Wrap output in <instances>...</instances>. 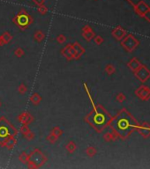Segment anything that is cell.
<instances>
[{"label": "cell", "mask_w": 150, "mask_h": 169, "mask_svg": "<svg viewBox=\"0 0 150 169\" xmlns=\"http://www.w3.org/2000/svg\"><path fill=\"white\" fill-rule=\"evenodd\" d=\"M83 86L93 106V110L85 117V122L88 123L97 132H102L107 125L110 124L112 117L103 108L102 105H94L92 96L90 94V91L88 87V85L84 83Z\"/></svg>", "instance_id": "cell-1"}, {"label": "cell", "mask_w": 150, "mask_h": 169, "mask_svg": "<svg viewBox=\"0 0 150 169\" xmlns=\"http://www.w3.org/2000/svg\"><path fill=\"white\" fill-rule=\"evenodd\" d=\"M110 124L114 132L121 137H126L136 128L135 121L125 110L120 111L116 117L111 118Z\"/></svg>", "instance_id": "cell-2"}, {"label": "cell", "mask_w": 150, "mask_h": 169, "mask_svg": "<svg viewBox=\"0 0 150 169\" xmlns=\"http://www.w3.org/2000/svg\"><path fill=\"white\" fill-rule=\"evenodd\" d=\"M18 135L17 129L6 119L4 116L0 117V145L4 144V142L11 137H16Z\"/></svg>", "instance_id": "cell-3"}, {"label": "cell", "mask_w": 150, "mask_h": 169, "mask_svg": "<svg viewBox=\"0 0 150 169\" xmlns=\"http://www.w3.org/2000/svg\"><path fill=\"white\" fill-rule=\"evenodd\" d=\"M13 22L19 27L20 30L24 31L30 25L33 24L34 19L25 9H21V10H19V13L13 18Z\"/></svg>", "instance_id": "cell-4"}, {"label": "cell", "mask_w": 150, "mask_h": 169, "mask_svg": "<svg viewBox=\"0 0 150 169\" xmlns=\"http://www.w3.org/2000/svg\"><path fill=\"white\" fill-rule=\"evenodd\" d=\"M48 159L39 148H36L29 154V160L27 161L28 168H39L47 162Z\"/></svg>", "instance_id": "cell-5"}, {"label": "cell", "mask_w": 150, "mask_h": 169, "mask_svg": "<svg viewBox=\"0 0 150 169\" xmlns=\"http://www.w3.org/2000/svg\"><path fill=\"white\" fill-rule=\"evenodd\" d=\"M18 122L20 123L21 124H26V125H29L30 123H32L34 122V117L33 115L28 112H22L19 114L17 117Z\"/></svg>", "instance_id": "cell-6"}, {"label": "cell", "mask_w": 150, "mask_h": 169, "mask_svg": "<svg viewBox=\"0 0 150 169\" xmlns=\"http://www.w3.org/2000/svg\"><path fill=\"white\" fill-rule=\"evenodd\" d=\"M82 36L88 41H90L92 39H94L95 35H94V32L93 31V29L90 26L87 25L82 28Z\"/></svg>", "instance_id": "cell-7"}, {"label": "cell", "mask_w": 150, "mask_h": 169, "mask_svg": "<svg viewBox=\"0 0 150 169\" xmlns=\"http://www.w3.org/2000/svg\"><path fill=\"white\" fill-rule=\"evenodd\" d=\"M16 144H17V139H16V137H11L7 138V139L4 142V144L2 145V146L7 148V149H9V150H11V149H13V148L16 145Z\"/></svg>", "instance_id": "cell-8"}, {"label": "cell", "mask_w": 150, "mask_h": 169, "mask_svg": "<svg viewBox=\"0 0 150 169\" xmlns=\"http://www.w3.org/2000/svg\"><path fill=\"white\" fill-rule=\"evenodd\" d=\"M72 45H73L74 49L75 51H76V59L75 60H78V59L80 58V56L85 53V49L80 44H79L77 41L72 43Z\"/></svg>", "instance_id": "cell-9"}, {"label": "cell", "mask_w": 150, "mask_h": 169, "mask_svg": "<svg viewBox=\"0 0 150 169\" xmlns=\"http://www.w3.org/2000/svg\"><path fill=\"white\" fill-rule=\"evenodd\" d=\"M112 35L116 39L120 40L121 38H123V36L125 35V31L120 27H117V28H115L112 31Z\"/></svg>", "instance_id": "cell-10"}, {"label": "cell", "mask_w": 150, "mask_h": 169, "mask_svg": "<svg viewBox=\"0 0 150 169\" xmlns=\"http://www.w3.org/2000/svg\"><path fill=\"white\" fill-rule=\"evenodd\" d=\"M30 101L34 104V105H39L40 103H41V101H42V97H41V95L38 94V93H35V94H33L31 95V97H30Z\"/></svg>", "instance_id": "cell-11"}, {"label": "cell", "mask_w": 150, "mask_h": 169, "mask_svg": "<svg viewBox=\"0 0 150 169\" xmlns=\"http://www.w3.org/2000/svg\"><path fill=\"white\" fill-rule=\"evenodd\" d=\"M0 36L2 38L3 42H4V45L7 44V43H9V42L13 40V35H12L9 32H4Z\"/></svg>", "instance_id": "cell-12"}, {"label": "cell", "mask_w": 150, "mask_h": 169, "mask_svg": "<svg viewBox=\"0 0 150 169\" xmlns=\"http://www.w3.org/2000/svg\"><path fill=\"white\" fill-rule=\"evenodd\" d=\"M44 38H45V34H44L42 30H38V31H36V32L35 33V35H34V39H35V41L39 42V43L42 42V41L44 40Z\"/></svg>", "instance_id": "cell-13"}, {"label": "cell", "mask_w": 150, "mask_h": 169, "mask_svg": "<svg viewBox=\"0 0 150 169\" xmlns=\"http://www.w3.org/2000/svg\"><path fill=\"white\" fill-rule=\"evenodd\" d=\"M65 149L66 151L70 153V154H72V153H74L76 149H77V145H76V144H75L74 141H69L68 143H67V145H65Z\"/></svg>", "instance_id": "cell-14"}, {"label": "cell", "mask_w": 150, "mask_h": 169, "mask_svg": "<svg viewBox=\"0 0 150 169\" xmlns=\"http://www.w3.org/2000/svg\"><path fill=\"white\" fill-rule=\"evenodd\" d=\"M61 55L64 56L67 61H71V60L74 59L73 56H71V54H70V52H69V50H68V48H67L66 46L61 49Z\"/></svg>", "instance_id": "cell-15"}, {"label": "cell", "mask_w": 150, "mask_h": 169, "mask_svg": "<svg viewBox=\"0 0 150 169\" xmlns=\"http://www.w3.org/2000/svg\"><path fill=\"white\" fill-rule=\"evenodd\" d=\"M19 160L21 163L27 164L29 160V154H27L26 151H22L19 156Z\"/></svg>", "instance_id": "cell-16"}, {"label": "cell", "mask_w": 150, "mask_h": 169, "mask_svg": "<svg viewBox=\"0 0 150 169\" xmlns=\"http://www.w3.org/2000/svg\"><path fill=\"white\" fill-rule=\"evenodd\" d=\"M46 140H47L50 144L53 145V144H55L56 141L58 140V137H57L56 136H55L54 134L50 133V134L46 137Z\"/></svg>", "instance_id": "cell-17"}, {"label": "cell", "mask_w": 150, "mask_h": 169, "mask_svg": "<svg viewBox=\"0 0 150 169\" xmlns=\"http://www.w3.org/2000/svg\"><path fill=\"white\" fill-rule=\"evenodd\" d=\"M117 134L115 133H111V132H108V133H106L104 136H103V138H104V140L105 141H107V142H110V141H112L114 139H116V137H117Z\"/></svg>", "instance_id": "cell-18"}, {"label": "cell", "mask_w": 150, "mask_h": 169, "mask_svg": "<svg viewBox=\"0 0 150 169\" xmlns=\"http://www.w3.org/2000/svg\"><path fill=\"white\" fill-rule=\"evenodd\" d=\"M97 153V150L93 147V146H88L87 149H86V154L88 156V157H94V155Z\"/></svg>", "instance_id": "cell-19"}, {"label": "cell", "mask_w": 150, "mask_h": 169, "mask_svg": "<svg viewBox=\"0 0 150 169\" xmlns=\"http://www.w3.org/2000/svg\"><path fill=\"white\" fill-rule=\"evenodd\" d=\"M50 133H52V134H54L55 136H56L58 138L63 135V133H64V131H63V130L62 129H60L59 127H54L52 130H51V131H50Z\"/></svg>", "instance_id": "cell-20"}, {"label": "cell", "mask_w": 150, "mask_h": 169, "mask_svg": "<svg viewBox=\"0 0 150 169\" xmlns=\"http://www.w3.org/2000/svg\"><path fill=\"white\" fill-rule=\"evenodd\" d=\"M37 11H38V13H39L40 14H42V15H45V14H46V13H48L49 9H48V7H47L46 5L42 4V5H40V6H38Z\"/></svg>", "instance_id": "cell-21"}, {"label": "cell", "mask_w": 150, "mask_h": 169, "mask_svg": "<svg viewBox=\"0 0 150 169\" xmlns=\"http://www.w3.org/2000/svg\"><path fill=\"white\" fill-rule=\"evenodd\" d=\"M19 131L20 133L23 135V136H25L26 134H27L28 132H30V129H29V127H28V125H26V124H22V126L20 127V129H19Z\"/></svg>", "instance_id": "cell-22"}, {"label": "cell", "mask_w": 150, "mask_h": 169, "mask_svg": "<svg viewBox=\"0 0 150 169\" xmlns=\"http://www.w3.org/2000/svg\"><path fill=\"white\" fill-rule=\"evenodd\" d=\"M66 47L68 48V50H69L71 56H73V58L75 60V59H76V51H75V49H74L72 43H68V44H66Z\"/></svg>", "instance_id": "cell-23"}, {"label": "cell", "mask_w": 150, "mask_h": 169, "mask_svg": "<svg viewBox=\"0 0 150 169\" xmlns=\"http://www.w3.org/2000/svg\"><path fill=\"white\" fill-rule=\"evenodd\" d=\"M24 54H25V51H24V49H22V48H20V47H18L15 50H14V55L17 56V57H22V56H24Z\"/></svg>", "instance_id": "cell-24"}, {"label": "cell", "mask_w": 150, "mask_h": 169, "mask_svg": "<svg viewBox=\"0 0 150 169\" xmlns=\"http://www.w3.org/2000/svg\"><path fill=\"white\" fill-rule=\"evenodd\" d=\"M27 92V87L25 84H20L18 86V93L19 94H25Z\"/></svg>", "instance_id": "cell-25"}, {"label": "cell", "mask_w": 150, "mask_h": 169, "mask_svg": "<svg viewBox=\"0 0 150 169\" xmlns=\"http://www.w3.org/2000/svg\"><path fill=\"white\" fill-rule=\"evenodd\" d=\"M56 40L59 44H64V43L66 41V37H65L64 35L60 34V35H58L56 36Z\"/></svg>", "instance_id": "cell-26"}, {"label": "cell", "mask_w": 150, "mask_h": 169, "mask_svg": "<svg viewBox=\"0 0 150 169\" xmlns=\"http://www.w3.org/2000/svg\"><path fill=\"white\" fill-rule=\"evenodd\" d=\"M105 72H106L109 75H111L112 73H114V72H115V68L113 67L111 64H108V65L105 67Z\"/></svg>", "instance_id": "cell-27"}, {"label": "cell", "mask_w": 150, "mask_h": 169, "mask_svg": "<svg viewBox=\"0 0 150 169\" xmlns=\"http://www.w3.org/2000/svg\"><path fill=\"white\" fill-rule=\"evenodd\" d=\"M25 138L27 139V140H28V141H31V140H33L34 138H35V137H36V135H35V133L32 131L28 132L27 134H26L25 136Z\"/></svg>", "instance_id": "cell-28"}, {"label": "cell", "mask_w": 150, "mask_h": 169, "mask_svg": "<svg viewBox=\"0 0 150 169\" xmlns=\"http://www.w3.org/2000/svg\"><path fill=\"white\" fill-rule=\"evenodd\" d=\"M94 41L97 45H101L103 42V38L100 35H95L94 37Z\"/></svg>", "instance_id": "cell-29"}, {"label": "cell", "mask_w": 150, "mask_h": 169, "mask_svg": "<svg viewBox=\"0 0 150 169\" xmlns=\"http://www.w3.org/2000/svg\"><path fill=\"white\" fill-rule=\"evenodd\" d=\"M140 2L145 3V4H147L148 6H149V11L150 12V0H136V1H135V3H134V4H133L132 5H133V6H135V5H136V4H137L138 3H140Z\"/></svg>", "instance_id": "cell-30"}, {"label": "cell", "mask_w": 150, "mask_h": 169, "mask_svg": "<svg viewBox=\"0 0 150 169\" xmlns=\"http://www.w3.org/2000/svg\"><path fill=\"white\" fill-rule=\"evenodd\" d=\"M34 2V4H36L37 6H40V5H42L44 4L45 3V0H32Z\"/></svg>", "instance_id": "cell-31"}, {"label": "cell", "mask_w": 150, "mask_h": 169, "mask_svg": "<svg viewBox=\"0 0 150 169\" xmlns=\"http://www.w3.org/2000/svg\"><path fill=\"white\" fill-rule=\"evenodd\" d=\"M117 100L119 101V102H122L124 100H125V96H124V94H119L117 96Z\"/></svg>", "instance_id": "cell-32"}, {"label": "cell", "mask_w": 150, "mask_h": 169, "mask_svg": "<svg viewBox=\"0 0 150 169\" xmlns=\"http://www.w3.org/2000/svg\"><path fill=\"white\" fill-rule=\"evenodd\" d=\"M4 42H3V40H2V38H1V36H0V47L1 46H4Z\"/></svg>", "instance_id": "cell-33"}, {"label": "cell", "mask_w": 150, "mask_h": 169, "mask_svg": "<svg viewBox=\"0 0 150 169\" xmlns=\"http://www.w3.org/2000/svg\"><path fill=\"white\" fill-rule=\"evenodd\" d=\"M1 106H2V102H1V100H0V108H1Z\"/></svg>", "instance_id": "cell-34"}, {"label": "cell", "mask_w": 150, "mask_h": 169, "mask_svg": "<svg viewBox=\"0 0 150 169\" xmlns=\"http://www.w3.org/2000/svg\"><path fill=\"white\" fill-rule=\"evenodd\" d=\"M95 1H96V0H95Z\"/></svg>", "instance_id": "cell-35"}]
</instances>
